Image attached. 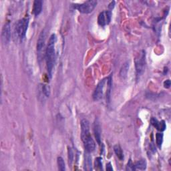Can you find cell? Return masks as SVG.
<instances>
[{
	"mask_svg": "<svg viewBox=\"0 0 171 171\" xmlns=\"http://www.w3.org/2000/svg\"><path fill=\"white\" fill-rule=\"evenodd\" d=\"M56 42V36L55 34H52L45 50V60H46L47 70L49 76L51 78L52 76L53 69L56 62V52L55 45Z\"/></svg>",
	"mask_w": 171,
	"mask_h": 171,
	"instance_id": "obj_1",
	"label": "cell"
},
{
	"mask_svg": "<svg viewBox=\"0 0 171 171\" xmlns=\"http://www.w3.org/2000/svg\"><path fill=\"white\" fill-rule=\"evenodd\" d=\"M81 138L84 143L86 152L91 153L95 150L96 144L91 136L90 132L89 122L86 119L81 120Z\"/></svg>",
	"mask_w": 171,
	"mask_h": 171,
	"instance_id": "obj_2",
	"label": "cell"
},
{
	"mask_svg": "<svg viewBox=\"0 0 171 171\" xmlns=\"http://www.w3.org/2000/svg\"><path fill=\"white\" fill-rule=\"evenodd\" d=\"M28 25V18H23L17 23L16 29H15V33H16L17 38L20 39L21 41H23V40L25 38Z\"/></svg>",
	"mask_w": 171,
	"mask_h": 171,
	"instance_id": "obj_3",
	"label": "cell"
},
{
	"mask_svg": "<svg viewBox=\"0 0 171 171\" xmlns=\"http://www.w3.org/2000/svg\"><path fill=\"white\" fill-rule=\"evenodd\" d=\"M145 52L142 51L141 53L138 55L135 59V66L136 76L140 77L144 72L146 66V59H145Z\"/></svg>",
	"mask_w": 171,
	"mask_h": 171,
	"instance_id": "obj_4",
	"label": "cell"
},
{
	"mask_svg": "<svg viewBox=\"0 0 171 171\" xmlns=\"http://www.w3.org/2000/svg\"><path fill=\"white\" fill-rule=\"evenodd\" d=\"M97 5L96 1H93V0H90L84 3H81V4H76L74 5V8L78 10L82 14H90L92 12Z\"/></svg>",
	"mask_w": 171,
	"mask_h": 171,
	"instance_id": "obj_5",
	"label": "cell"
},
{
	"mask_svg": "<svg viewBox=\"0 0 171 171\" xmlns=\"http://www.w3.org/2000/svg\"><path fill=\"white\" fill-rule=\"evenodd\" d=\"M106 80L107 79L102 80L98 84L96 88H95V90L92 95L94 100H95V101L100 100L102 98V96H103L104 88V86H105Z\"/></svg>",
	"mask_w": 171,
	"mask_h": 171,
	"instance_id": "obj_6",
	"label": "cell"
},
{
	"mask_svg": "<svg viewBox=\"0 0 171 171\" xmlns=\"http://www.w3.org/2000/svg\"><path fill=\"white\" fill-rule=\"evenodd\" d=\"M112 13L111 11H104L101 12L98 18V24L101 26H105L106 24H108L111 20Z\"/></svg>",
	"mask_w": 171,
	"mask_h": 171,
	"instance_id": "obj_7",
	"label": "cell"
},
{
	"mask_svg": "<svg viewBox=\"0 0 171 171\" xmlns=\"http://www.w3.org/2000/svg\"><path fill=\"white\" fill-rule=\"evenodd\" d=\"M45 32L44 30H43L40 33L39 38L37 40V53H38L39 58H40V56L42 55V52H44V49L45 48Z\"/></svg>",
	"mask_w": 171,
	"mask_h": 171,
	"instance_id": "obj_8",
	"label": "cell"
},
{
	"mask_svg": "<svg viewBox=\"0 0 171 171\" xmlns=\"http://www.w3.org/2000/svg\"><path fill=\"white\" fill-rule=\"evenodd\" d=\"M2 40L3 43L5 44H7L9 43L11 37V28H10V23H7L4 25L2 29Z\"/></svg>",
	"mask_w": 171,
	"mask_h": 171,
	"instance_id": "obj_9",
	"label": "cell"
},
{
	"mask_svg": "<svg viewBox=\"0 0 171 171\" xmlns=\"http://www.w3.org/2000/svg\"><path fill=\"white\" fill-rule=\"evenodd\" d=\"M93 130L95 138L96 139L97 142L100 144L101 143V126L100 124V122L98 119L95 120L94 125H93Z\"/></svg>",
	"mask_w": 171,
	"mask_h": 171,
	"instance_id": "obj_10",
	"label": "cell"
},
{
	"mask_svg": "<svg viewBox=\"0 0 171 171\" xmlns=\"http://www.w3.org/2000/svg\"><path fill=\"white\" fill-rule=\"evenodd\" d=\"M151 124H153L154 127H155L157 130L160 131H164L166 128V124L164 120L159 122L157 119H156L155 118H153V119H151Z\"/></svg>",
	"mask_w": 171,
	"mask_h": 171,
	"instance_id": "obj_11",
	"label": "cell"
},
{
	"mask_svg": "<svg viewBox=\"0 0 171 171\" xmlns=\"http://www.w3.org/2000/svg\"><path fill=\"white\" fill-rule=\"evenodd\" d=\"M84 167L86 170H92V157H90L89 153H85L84 155Z\"/></svg>",
	"mask_w": 171,
	"mask_h": 171,
	"instance_id": "obj_12",
	"label": "cell"
},
{
	"mask_svg": "<svg viewBox=\"0 0 171 171\" xmlns=\"http://www.w3.org/2000/svg\"><path fill=\"white\" fill-rule=\"evenodd\" d=\"M42 10V2L40 0H36L33 2V14L36 16H39Z\"/></svg>",
	"mask_w": 171,
	"mask_h": 171,
	"instance_id": "obj_13",
	"label": "cell"
},
{
	"mask_svg": "<svg viewBox=\"0 0 171 171\" xmlns=\"http://www.w3.org/2000/svg\"><path fill=\"white\" fill-rule=\"evenodd\" d=\"M112 83V76H110L107 78V91H106V100L108 102H110V99H111Z\"/></svg>",
	"mask_w": 171,
	"mask_h": 171,
	"instance_id": "obj_14",
	"label": "cell"
},
{
	"mask_svg": "<svg viewBox=\"0 0 171 171\" xmlns=\"http://www.w3.org/2000/svg\"><path fill=\"white\" fill-rule=\"evenodd\" d=\"M134 168L135 170H144L146 169V162L145 159H141L139 161L134 165Z\"/></svg>",
	"mask_w": 171,
	"mask_h": 171,
	"instance_id": "obj_15",
	"label": "cell"
},
{
	"mask_svg": "<svg viewBox=\"0 0 171 171\" xmlns=\"http://www.w3.org/2000/svg\"><path fill=\"white\" fill-rule=\"evenodd\" d=\"M114 150H115V153L116 155L117 156V157L119 158L120 161H123L124 159V154L122 150L121 147L116 144L115 146H114Z\"/></svg>",
	"mask_w": 171,
	"mask_h": 171,
	"instance_id": "obj_16",
	"label": "cell"
},
{
	"mask_svg": "<svg viewBox=\"0 0 171 171\" xmlns=\"http://www.w3.org/2000/svg\"><path fill=\"white\" fill-rule=\"evenodd\" d=\"M128 68H129V64L128 62L125 63L123 65V66L122 67L120 72V75L122 78H125L126 77L128 71Z\"/></svg>",
	"mask_w": 171,
	"mask_h": 171,
	"instance_id": "obj_17",
	"label": "cell"
},
{
	"mask_svg": "<svg viewBox=\"0 0 171 171\" xmlns=\"http://www.w3.org/2000/svg\"><path fill=\"white\" fill-rule=\"evenodd\" d=\"M58 165L60 170L64 171L66 170V165L64 159L62 157H58Z\"/></svg>",
	"mask_w": 171,
	"mask_h": 171,
	"instance_id": "obj_18",
	"label": "cell"
},
{
	"mask_svg": "<svg viewBox=\"0 0 171 171\" xmlns=\"http://www.w3.org/2000/svg\"><path fill=\"white\" fill-rule=\"evenodd\" d=\"M156 141H157V145L159 147H161L163 142V134L162 133H157V134H156Z\"/></svg>",
	"mask_w": 171,
	"mask_h": 171,
	"instance_id": "obj_19",
	"label": "cell"
},
{
	"mask_svg": "<svg viewBox=\"0 0 171 171\" xmlns=\"http://www.w3.org/2000/svg\"><path fill=\"white\" fill-rule=\"evenodd\" d=\"M42 92L45 97H49L50 95V88L48 85H43Z\"/></svg>",
	"mask_w": 171,
	"mask_h": 171,
	"instance_id": "obj_20",
	"label": "cell"
},
{
	"mask_svg": "<svg viewBox=\"0 0 171 171\" xmlns=\"http://www.w3.org/2000/svg\"><path fill=\"white\" fill-rule=\"evenodd\" d=\"M95 166L96 169L98 170H102V158L98 157L95 160Z\"/></svg>",
	"mask_w": 171,
	"mask_h": 171,
	"instance_id": "obj_21",
	"label": "cell"
},
{
	"mask_svg": "<svg viewBox=\"0 0 171 171\" xmlns=\"http://www.w3.org/2000/svg\"><path fill=\"white\" fill-rule=\"evenodd\" d=\"M68 161H69V164L72 165L74 161V153L71 148L68 147Z\"/></svg>",
	"mask_w": 171,
	"mask_h": 171,
	"instance_id": "obj_22",
	"label": "cell"
},
{
	"mask_svg": "<svg viewBox=\"0 0 171 171\" xmlns=\"http://www.w3.org/2000/svg\"><path fill=\"white\" fill-rule=\"evenodd\" d=\"M126 170H134V165L132 164V162L131 161V160L129 161V162H128L127 165V168Z\"/></svg>",
	"mask_w": 171,
	"mask_h": 171,
	"instance_id": "obj_23",
	"label": "cell"
},
{
	"mask_svg": "<svg viewBox=\"0 0 171 171\" xmlns=\"http://www.w3.org/2000/svg\"><path fill=\"white\" fill-rule=\"evenodd\" d=\"M164 86L165 88H169L170 86V80H167L164 82Z\"/></svg>",
	"mask_w": 171,
	"mask_h": 171,
	"instance_id": "obj_24",
	"label": "cell"
},
{
	"mask_svg": "<svg viewBox=\"0 0 171 171\" xmlns=\"http://www.w3.org/2000/svg\"><path fill=\"white\" fill-rule=\"evenodd\" d=\"M106 170H113L112 166L111 165V162H108V164L106 165Z\"/></svg>",
	"mask_w": 171,
	"mask_h": 171,
	"instance_id": "obj_25",
	"label": "cell"
},
{
	"mask_svg": "<svg viewBox=\"0 0 171 171\" xmlns=\"http://www.w3.org/2000/svg\"><path fill=\"white\" fill-rule=\"evenodd\" d=\"M115 2H112L111 3H110L109 6H108V7H109V9L110 10H112L114 7H115Z\"/></svg>",
	"mask_w": 171,
	"mask_h": 171,
	"instance_id": "obj_26",
	"label": "cell"
}]
</instances>
